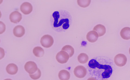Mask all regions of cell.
Returning <instances> with one entry per match:
<instances>
[{"mask_svg":"<svg viewBox=\"0 0 130 80\" xmlns=\"http://www.w3.org/2000/svg\"><path fill=\"white\" fill-rule=\"evenodd\" d=\"M54 18V27L58 28L60 31H64L70 27L72 21V17L68 11L61 10L54 12L52 14Z\"/></svg>","mask_w":130,"mask_h":80,"instance_id":"cell-1","label":"cell"},{"mask_svg":"<svg viewBox=\"0 0 130 80\" xmlns=\"http://www.w3.org/2000/svg\"><path fill=\"white\" fill-rule=\"evenodd\" d=\"M88 65L91 68L95 69L97 68L101 69L103 72L104 78H109L112 73V70L111 66L109 65L100 64L95 59H92L90 60Z\"/></svg>","mask_w":130,"mask_h":80,"instance_id":"cell-2","label":"cell"},{"mask_svg":"<svg viewBox=\"0 0 130 80\" xmlns=\"http://www.w3.org/2000/svg\"><path fill=\"white\" fill-rule=\"evenodd\" d=\"M54 40L53 37L50 35L46 34L44 35L41 38L40 43L44 47L48 48L53 45Z\"/></svg>","mask_w":130,"mask_h":80,"instance_id":"cell-3","label":"cell"},{"mask_svg":"<svg viewBox=\"0 0 130 80\" xmlns=\"http://www.w3.org/2000/svg\"><path fill=\"white\" fill-rule=\"evenodd\" d=\"M127 58L124 54H119L117 55L114 58V62L115 64L119 67H122L126 64Z\"/></svg>","mask_w":130,"mask_h":80,"instance_id":"cell-4","label":"cell"},{"mask_svg":"<svg viewBox=\"0 0 130 80\" xmlns=\"http://www.w3.org/2000/svg\"><path fill=\"white\" fill-rule=\"evenodd\" d=\"M69 58V54L66 51L62 50L58 52L56 56L57 61L62 64L67 63Z\"/></svg>","mask_w":130,"mask_h":80,"instance_id":"cell-5","label":"cell"},{"mask_svg":"<svg viewBox=\"0 0 130 80\" xmlns=\"http://www.w3.org/2000/svg\"><path fill=\"white\" fill-rule=\"evenodd\" d=\"M87 71L86 68L82 65H78L74 69V73L75 76L79 78H82L85 76Z\"/></svg>","mask_w":130,"mask_h":80,"instance_id":"cell-6","label":"cell"},{"mask_svg":"<svg viewBox=\"0 0 130 80\" xmlns=\"http://www.w3.org/2000/svg\"><path fill=\"white\" fill-rule=\"evenodd\" d=\"M24 68L25 70L29 74L34 73L38 69L36 63L32 61L27 62L25 65Z\"/></svg>","mask_w":130,"mask_h":80,"instance_id":"cell-7","label":"cell"},{"mask_svg":"<svg viewBox=\"0 0 130 80\" xmlns=\"http://www.w3.org/2000/svg\"><path fill=\"white\" fill-rule=\"evenodd\" d=\"M20 9L21 11L23 14L28 15L31 12L33 8L30 3L28 2H25L21 5Z\"/></svg>","mask_w":130,"mask_h":80,"instance_id":"cell-8","label":"cell"},{"mask_svg":"<svg viewBox=\"0 0 130 80\" xmlns=\"http://www.w3.org/2000/svg\"><path fill=\"white\" fill-rule=\"evenodd\" d=\"M22 18V14L18 11H15L11 13L9 18L10 21L14 23L19 22Z\"/></svg>","mask_w":130,"mask_h":80,"instance_id":"cell-9","label":"cell"},{"mask_svg":"<svg viewBox=\"0 0 130 80\" xmlns=\"http://www.w3.org/2000/svg\"><path fill=\"white\" fill-rule=\"evenodd\" d=\"M25 30L24 27L21 25H18L15 26L13 30L14 35L18 37L23 36L25 33Z\"/></svg>","mask_w":130,"mask_h":80,"instance_id":"cell-10","label":"cell"},{"mask_svg":"<svg viewBox=\"0 0 130 80\" xmlns=\"http://www.w3.org/2000/svg\"><path fill=\"white\" fill-rule=\"evenodd\" d=\"M99 37L98 33L94 30L89 32L86 35L87 40L91 43H94L96 41Z\"/></svg>","mask_w":130,"mask_h":80,"instance_id":"cell-11","label":"cell"},{"mask_svg":"<svg viewBox=\"0 0 130 80\" xmlns=\"http://www.w3.org/2000/svg\"><path fill=\"white\" fill-rule=\"evenodd\" d=\"M7 72L11 75L16 74L18 72V68L17 66L14 63H11L8 64L6 68Z\"/></svg>","mask_w":130,"mask_h":80,"instance_id":"cell-12","label":"cell"},{"mask_svg":"<svg viewBox=\"0 0 130 80\" xmlns=\"http://www.w3.org/2000/svg\"><path fill=\"white\" fill-rule=\"evenodd\" d=\"M93 30L97 32L99 37L104 35L106 32V29L105 26L100 24H97L93 28Z\"/></svg>","mask_w":130,"mask_h":80,"instance_id":"cell-13","label":"cell"},{"mask_svg":"<svg viewBox=\"0 0 130 80\" xmlns=\"http://www.w3.org/2000/svg\"><path fill=\"white\" fill-rule=\"evenodd\" d=\"M120 34L121 37L124 39H130V28L127 27L123 28L120 31Z\"/></svg>","mask_w":130,"mask_h":80,"instance_id":"cell-14","label":"cell"},{"mask_svg":"<svg viewBox=\"0 0 130 80\" xmlns=\"http://www.w3.org/2000/svg\"><path fill=\"white\" fill-rule=\"evenodd\" d=\"M58 76L60 80H69L70 78V74L68 71L63 69L59 71Z\"/></svg>","mask_w":130,"mask_h":80,"instance_id":"cell-15","label":"cell"},{"mask_svg":"<svg viewBox=\"0 0 130 80\" xmlns=\"http://www.w3.org/2000/svg\"><path fill=\"white\" fill-rule=\"evenodd\" d=\"M33 52L34 55L37 57L42 56L44 54V50L39 46L35 47L33 49Z\"/></svg>","mask_w":130,"mask_h":80,"instance_id":"cell-16","label":"cell"},{"mask_svg":"<svg viewBox=\"0 0 130 80\" xmlns=\"http://www.w3.org/2000/svg\"><path fill=\"white\" fill-rule=\"evenodd\" d=\"M89 59L88 55L86 53H82L78 56L77 60L81 63L84 64L87 62Z\"/></svg>","mask_w":130,"mask_h":80,"instance_id":"cell-17","label":"cell"},{"mask_svg":"<svg viewBox=\"0 0 130 80\" xmlns=\"http://www.w3.org/2000/svg\"><path fill=\"white\" fill-rule=\"evenodd\" d=\"M61 50L66 52L69 54L70 58L73 56L74 52V49L73 47L68 45H66L63 46Z\"/></svg>","mask_w":130,"mask_h":80,"instance_id":"cell-18","label":"cell"},{"mask_svg":"<svg viewBox=\"0 0 130 80\" xmlns=\"http://www.w3.org/2000/svg\"><path fill=\"white\" fill-rule=\"evenodd\" d=\"M91 1L90 0H78L77 2L78 5L80 7L86 8L89 6Z\"/></svg>","mask_w":130,"mask_h":80,"instance_id":"cell-19","label":"cell"},{"mask_svg":"<svg viewBox=\"0 0 130 80\" xmlns=\"http://www.w3.org/2000/svg\"><path fill=\"white\" fill-rule=\"evenodd\" d=\"M41 72L40 70L38 68L36 71L33 74H29L30 77L32 79L36 80L38 79L40 77Z\"/></svg>","mask_w":130,"mask_h":80,"instance_id":"cell-20","label":"cell"},{"mask_svg":"<svg viewBox=\"0 0 130 80\" xmlns=\"http://www.w3.org/2000/svg\"><path fill=\"white\" fill-rule=\"evenodd\" d=\"M6 29V26L2 22L0 21V34H1L5 32Z\"/></svg>","mask_w":130,"mask_h":80,"instance_id":"cell-21","label":"cell"},{"mask_svg":"<svg viewBox=\"0 0 130 80\" xmlns=\"http://www.w3.org/2000/svg\"><path fill=\"white\" fill-rule=\"evenodd\" d=\"M5 55V52L4 49L0 48V59L4 57Z\"/></svg>","mask_w":130,"mask_h":80,"instance_id":"cell-22","label":"cell"},{"mask_svg":"<svg viewBox=\"0 0 130 80\" xmlns=\"http://www.w3.org/2000/svg\"><path fill=\"white\" fill-rule=\"evenodd\" d=\"M87 80H97V79L94 77H92L89 78Z\"/></svg>","mask_w":130,"mask_h":80,"instance_id":"cell-23","label":"cell"},{"mask_svg":"<svg viewBox=\"0 0 130 80\" xmlns=\"http://www.w3.org/2000/svg\"><path fill=\"white\" fill-rule=\"evenodd\" d=\"M4 80H12L10 78H7L6 79H5Z\"/></svg>","mask_w":130,"mask_h":80,"instance_id":"cell-24","label":"cell"},{"mask_svg":"<svg viewBox=\"0 0 130 80\" xmlns=\"http://www.w3.org/2000/svg\"><path fill=\"white\" fill-rule=\"evenodd\" d=\"M129 53L130 54V48H129Z\"/></svg>","mask_w":130,"mask_h":80,"instance_id":"cell-25","label":"cell"},{"mask_svg":"<svg viewBox=\"0 0 130 80\" xmlns=\"http://www.w3.org/2000/svg\"><path fill=\"white\" fill-rule=\"evenodd\" d=\"M102 80H108L107 79H102Z\"/></svg>","mask_w":130,"mask_h":80,"instance_id":"cell-26","label":"cell"}]
</instances>
